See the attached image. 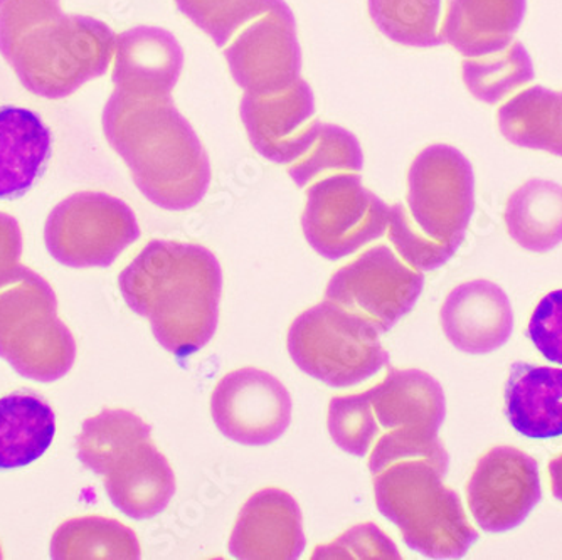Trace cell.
Instances as JSON below:
<instances>
[{"label": "cell", "instance_id": "obj_1", "mask_svg": "<svg viewBox=\"0 0 562 560\" xmlns=\"http://www.w3.org/2000/svg\"><path fill=\"white\" fill-rule=\"evenodd\" d=\"M101 126L148 202L172 212L201 204L213 177L210 155L172 98L113 90Z\"/></svg>", "mask_w": 562, "mask_h": 560}, {"label": "cell", "instance_id": "obj_2", "mask_svg": "<svg viewBox=\"0 0 562 560\" xmlns=\"http://www.w3.org/2000/svg\"><path fill=\"white\" fill-rule=\"evenodd\" d=\"M132 312L179 359L210 344L220 322L223 270L213 251L192 243L151 239L119 277Z\"/></svg>", "mask_w": 562, "mask_h": 560}, {"label": "cell", "instance_id": "obj_3", "mask_svg": "<svg viewBox=\"0 0 562 560\" xmlns=\"http://www.w3.org/2000/svg\"><path fill=\"white\" fill-rule=\"evenodd\" d=\"M115 44L109 24L65 14L61 0H0V55L36 97L63 100L105 75Z\"/></svg>", "mask_w": 562, "mask_h": 560}, {"label": "cell", "instance_id": "obj_4", "mask_svg": "<svg viewBox=\"0 0 562 560\" xmlns=\"http://www.w3.org/2000/svg\"><path fill=\"white\" fill-rule=\"evenodd\" d=\"M447 473L426 460H403L374 474L375 505L409 549L429 559H460L479 540Z\"/></svg>", "mask_w": 562, "mask_h": 560}, {"label": "cell", "instance_id": "obj_5", "mask_svg": "<svg viewBox=\"0 0 562 560\" xmlns=\"http://www.w3.org/2000/svg\"><path fill=\"white\" fill-rule=\"evenodd\" d=\"M0 359L22 378L55 382L76 359L71 331L58 318V299L27 266L0 268Z\"/></svg>", "mask_w": 562, "mask_h": 560}, {"label": "cell", "instance_id": "obj_6", "mask_svg": "<svg viewBox=\"0 0 562 560\" xmlns=\"http://www.w3.org/2000/svg\"><path fill=\"white\" fill-rule=\"evenodd\" d=\"M286 347L302 372L334 389L353 388L390 366L381 332L371 320L330 300L293 320Z\"/></svg>", "mask_w": 562, "mask_h": 560}, {"label": "cell", "instance_id": "obj_7", "mask_svg": "<svg viewBox=\"0 0 562 560\" xmlns=\"http://www.w3.org/2000/svg\"><path fill=\"white\" fill-rule=\"evenodd\" d=\"M371 392L372 411L386 435L369 458L372 474L403 460H426L447 473L450 457L438 438L447 397L437 379L419 369H391Z\"/></svg>", "mask_w": 562, "mask_h": 560}, {"label": "cell", "instance_id": "obj_8", "mask_svg": "<svg viewBox=\"0 0 562 560\" xmlns=\"http://www.w3.org/2000/svg\"><path fill=\"white\" fill-rule=\"evenodd\" d=\"M140 234L131 205L106 192L83 191L49 212L44 243L59 265L76 270L109 268Z\"/></svg>", "mask_w": 562, "mask_h": 560}, {"label": "cell", "instance_id": "obj_9", "mask_svg": "<svg viewBox=\"0 0 562 560\" xmlns=\"http://www.w3.org/2000/svg\"><path fill=\"white\" fill-rule=\"evenodd\" d=\"M390 226V205L369 191L361 176L324 177L306 191L302 229L311 248L328 261L349 258L381 239Z\"/></svg>", "mask_w": 562, "mask_h": 560}, {"label": "cell", "instance_id": "obj_10", "mask_svg": "<svg viewBox=\"0 0 562 560\" xmlns=\"http://www.w3.org/2000/svg\"><path fill=\"white\" fill-rule=\"evenodd\" d=\"M406 204L426 236L462 246L475 211V173L469 158L447 144L423 148L407 172Z\"/></svg>", "mask_w": 562, "mask_h": 560}, {"label": "cell", "instance_id": "obj_11", "mask_svg": "<svg viewBox=\"0 0 562 560\" xmlns=\"http://www.w3.org/2000/svg\"><path fill=\"white\" fill-rule=\"evenodd\" d=\"M423 288V271L406 265L390 246L379 245L331 275L325 296L386 334L415 309Z\"/></svg>", "mask_w": 562, "mask_h": 560}, {"label": "cell", "instance_id": "obj_12", "mask_svg": "<svg viewBox=\"0 0 562 560\" xmlns=\"http://www.w3.org/2000/svg\"><path fill=\"white\" fill-rule=\"evenodd\" d=\"M289 389L255 367L227 372L211 395V414L221 435L245 446H268L292 423Z\"/></svg>", "mask_w": 562, "mask_h": 560}, {"label": "cell", "instance_id": "obj_13", "mask_svg": "<svg viewBox=\"0 0 562 560\" xmlns=\"http://www.w3.org/2000/svg\"><path fill=\"white\" fill-rule=\"evenodd\" d=\"M235 83L246 94L283 93L302 78V47L289 4L246 25L224 51Z\"/></svg>", "mask_w": 562, "mask_h": 560}, {"label": "cell", "instance_id": "obj_14", "mask_svg": "<svg viewBox=\"0 0 562 560\" xmlns=\"http://www.w3.org/2000/svg\"><path fill=\"white\" fill-rule=\"evenodd\" d=\"M467 496L470 512L482 530H513L541 502L538 463L513 446H495L476 463Z\"/></svg>", "mask_w": 562, "mask_h": 560}, {"label": "cell", "instance_id": "obj_15", "mask_svg": "<svg viewBox=\"0 0 562 560\" xmlns=\"http://www.w3.org/2000/svg\"><path fill=\"white\" fill-rule=\"evenodd\" d=\"M239 116L255 152L277 166H292L300 160L314 147L322 126L314 90L303 78L283 93H245Z\"/></svg>", "mask_w": 562, "mask_h": 560}, {"label": "cell", "instance_id": "obj_16", "mask_svg": "<svg viewBox=\"0 0 562 560\" xmlns=\"http://www.w3.org/2000/svg\"><path fill=\"white\" fill-rule=\"evenodd\" d=\"M302 511L290 493L263 489L243 505L229 539L241 560H295L305 550Z\"/></svg>", "mask_w": 562, "mask_h": 560}, {"label": "cell", "instance_id": "obj_17", "mask_svg": "<svg viewBox=\"0 0 562 560\" xmlns=\"http://www.w3.org/2000/svg\"><path fill=\"white\" fill-rule=\"evenodd\" d=\"M440 322L454 349L482 356L507 344L514 331V310L498 284L472 280L450 291Z\"/></svg>", "mask_w": 562, "mask_h": 560}, {"label": "cell", "instance_id": "obj_18", "mask_svg": "<svg viewBox=\"0 0 562 560\" xmlns=\"http://www.w3.org/2000/svg\"><path fill=\"white\" fill-rule=\"evenodd\" d=\"M184 61V49L170 31L135 25L116 36L113 87L125 93L170 97Z\"/></svg>", "mask_w": 562, "mask_h": 560}, {"label": "cell", "instance_id": "obj_19", "mask_svg": "<svg viewBox=\"0 0 562 560\" xmlns=\"http://www.w3.org/2000/svg\"><path fill=\"white\" fill-rule=\"evenodd\" d=\"M527 12V0H450L443 43L465 56L485 58L513 44Z\"/></svg>", "mask_w": 562, "mask_h": 560}, {"label": "cell", "instance_id": "obj_20", "mask_svg": "<svg viewBox=\"0 0 562 560\" xmlns=\"http://www.w3.org/2000/svg\"><path fill=\"white\" fill-rule=\"evenodd\" d=\"M113 505L134 520H148L166 511L176 493L169 461L150 441L140 443L105 474Z\"/></svg>", "mask_w": 562, "mask_h": 560}, {"label": "cell", "instance_id": "obj_21", "mask_svg": "<svg viewBox=\"0 0 562 560\" xmlns=\"http://www.w3.org/2000/svg\"><path fill=\"white\" fill-rule=\"evenodd\" d=\"M53 135L40 115L21 107L0 109V199H18L44 176Z\"/></svg>", "mask_w": 562, "mask_h": 560}, {"label": "cell", "instance_id": "obj_22", "mask_svg": "<svg viewBox=\"0 0 562 560\" xmlns=\"http://www.w3.org/2000/svg\"><path fill=\"white\" fill-rule=\"evenodd\" d=\"M505 416L526 438L562 436V369L514 363L505 384Z\"/></svg>", "mask_w": 562, "mask_h": 560}, {"label": "cell", "instance_id": "obj_23", "mask_svg": "<svg viewBox=\"0 0 562 560\" xmlns=\"http://www.w3.org/2000/svg\"><path fill=\"white\" fill-rule=\"evenodd\" d=\"M56 433L55 411L33 392L0 399V468L27 467L40 460Z\"/></svg>", "mask_w": 562, "mask_h": 560}, {"label": "cell", "instance_id": "obj_24", "mask_svg": "<svg viewBox=\"0 0 562 560\" xmlns=\"http://www.w3.org/2000/svg\"><path fill=\"white\" fill-rule=\"evenodd\" d=\"M514 242L530 253H549L562 243V186L530 179L520 186L504 211Z\"/></svg>", "mask_w": 562, "mask_h": 560}, {"label": "cell", "instance_id": "obj_25", "mask_svg": "<svg viewBox=\"0 0 562 560\" xmlns=\"http://www.w3.org/2000/svg\"><path fill=\"white\" fill-rule=\"evenodd\" d=\"M505 141L562 157V91L530 87L498 110Z\"/></svg>", "mask_w": 562, "mask_h": 560}, {"label": "cell", "instance_id": "obj_26", "mask_svg": "<svg viewBox=\"0 0 562 560\" xmlns=\"http://www.w3.org/2000/svg\"><path fill=\"white\" fill-rule=\"evenodd\" d=\"M56 560L115 559L142 557L137 534L122 522L106 517H78L59 525L50 539Z\"/></svg>", "mask_w": 562, "mask_h": 560}, {"label": "cell", "instance_id": "obj_27", "mask_svg": "<svg viewBox=\"0 0 562 560\" xmlns=\"http://www.w3.org/2000/svg\"><path fill=\"white\" fill-rule=\"evenodd\" d=\"M151 428L137 414L105 410L85 421L78 436V458L88 470L105 477L135 446L150 441Z\"/></svg>", "mask_w": 562, "mask_h": 560}, {"label": "cell", "instance_id": "obj_28", "mask_svg": "<svg viewBox=\"0 0 562 560\" xmlns=\"http://www.w3.org/2000/svg\"><path fill=\"white\" fill-rule=\"evenodd\" d=\"M443 0H368L369 15L379 33L409 47H437Z\"/></svg>", "mask_w": 562, "mask_h": 560}, {"label": "cell", "instance_id": "obj_29", "mask_svg": "<svg viewBox=\"0 0 562 560\" xmlns=\"http://www.w3.org/2000/svg\"><path fill=\"white\" fill-rule=\"evenodd\" d=\"M463 83L476 100L487 104L501 103L508 94L529 85L536 78L529 51L514 43L497 55L462 63Z\"/></svg>", "mask_w": 562, "mask_h": 560}, {"label": "cell", "instance_id": "obj_30", "mask_svg": "<svg viewBox=\"0 0 562 560\" xmlns=\"http://www.w3.org/2000/svg\"><path fill=\"white\" fill-rule=\"evenodd\" d=\"M364 167L361 142L344 126L322 123L317 142L289 169L290 179L306 187L322 176L359 173Z\"/></svg>", "mask_w": 562, "mask_h": 560}, {"label": "cell", "instance_id": "obj_31", "mask_svg": "<svg viewBox=\"0 0 562 560\" xmlns=\"http://www.w3.org/2000/svg\"><path fill=\"white\" fill-rule=\"evenodd\" d=\"M177 11L226 47L243 25L286 4L285 0H173Z\"/></svg>", "mask_w": 562, "mask_h": 560}, {"label": "cell", "instance_id": "obj_32", "mask_svg": "<svg viewBox=\"0 0 562 560\" xmlns=\"http://www.w3.org/2000/svg\"><path fill=\"white\" fill-rule=\"evenodd\" d=\"M327 428L342 451L357 458L368 457L381 432L372 411L371 392L331 397Z\"/></svg>", "mask_w": 562, "mask_h": 560}, {"label": "cell", "instance_id": "obj_33", "mask_svg": "<svg viewBox=\"0 0 562 560\" xmlns=\"http://www.w3.org/2000/svg\"><path fill=\"white\" fill-rule=\"evenodd\" d=\"M390 242L396 248L397 256L406 265L418 271H435L447 265L454 253L460 249L458 245L435 242L426 236L415 221L409 216L406 205L394 204L390 208Z\"/></svg>", "mask_w": 562, "mask_h": 560}, {"label": "cell", "instance_id": "obj_34", "mask_svg": "<svg viewBox=\"0 0 562 560\" xmlns=\"http://www.w3.org/2000/svg\"><path fill=\"white\" fill-rule=\"evenodd\" d=\"M312 559H401L393 540L374 524H361L334 542L318 546Z\"/></svg>", "mask_w": 562, "mask_h": 560}, {"label": "cell", "instance_id": "obj_35", "mask_svg": "<svg viewBox=\"0 0 562 560\" xmlns=\"http://www.w3.org/2000/svg\"><path fill=\"white\" fill-rule=\"evenodd\" d=\"M527 334L549 362L562 363V290L551 291L538 303Z\"/></svg>", "mask_w": 562, "mask_h": 560}, {"label": "cell", "instance_id": "obj_36", "mask_svg": "<svg viewBox=\"0 0 562 560\" xmlns=\"http://www.w3.org/2000/svg\"><path fill=\"white\" fill-rule=\"evenodd\" d=\"M22 256V231L15 217L0 212V268L18 265Z\"/></svg>", "mask_w": 562, "mask_h": 560}, {"label": "cell", "instance_id": "obj_37", "mask_svg": "<svg viewBox=\"0 0 562 560\" xmlns=\"http://www.w3.org/2000/svg\"><path fill=\"white\" fill-rule=\"evenodd\" d=\"M549 474H551L552 493L562 502V455L549 463Z\"/></svg>", "mask_w": 562, "mask_h": 560}, {"label": "cell", "instance_id": "obj_38", "mask_svg": "<svg viewBox=\"0 0 562 560\" xmlns=\"http://www.w3.org/2000/svg\"><path fill=\"white\" fill-rule=\"evenodd\" d=\"M2 557H4V553H2V546H0V559H2Z\"/></svg>", "mask_w": 562, "mask_h": 560}]
</instances>
